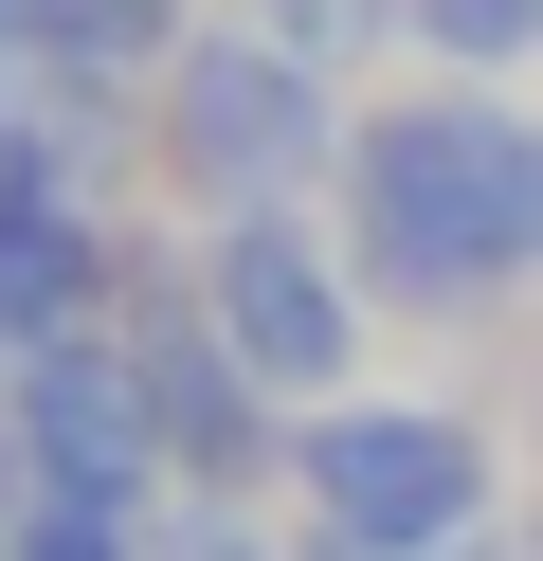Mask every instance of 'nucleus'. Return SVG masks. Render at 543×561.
I'll list each match as a JSON object with an SVG mask.
<instances>
[{
	"label": "nucleus",
	"mask_w": 543,
	"mask_h": 561,
	"mask_svg": "<svg viewBox=\"0 0 543 561\" xmlns=\"http://www.w3.org/2000/svg\"><path fill=\"white\" fill-rule=\"evenodd\" d=\"M344 254L381 308H489L543 272V110L489 91H417V110L344 127Z\"/></svg>",
	"instance_id": "nucleus-1"
},
{
	"label": "nucleus",
	"mask_w": 543,
	"mask_h": 561,
	"mask_svg": "<svg viewBox=\"0 0 543 561\" xmlns=\"http://www.w3.org/2000/svg\"><path fill=\"white\" fill-rule=\"evenodd\" d=\"M145 146H163L181 199H217V218H290V182H308L326 146H344V110H326V73L290 37H181V73L145 91Z\"/></svg>",
	"instance_id": "nucleus-2"
},
{
	"label": "nucleus",
	"mask_w": 543,
	"mask_h": 561,
	"mask_svg": "<svg viewBox=\"0 0 543 561\" xmlns=\"http://www.w3.org/2000/svg\"><path fill=\"white\" fill-rule=\"evenodd\" d=\"M290 489H308L326 543H471L489 525V435L453 399H308Z\"/></svg>",
	"instance_id": "nucleus-3"
},
{
	"label": "nucleus",
	"mask_w": 543,
	"mask_h": 561,
	"mask_svg": "<svg viewBox=\"0 0 543 561\" xmlns=\"http://www.w3.org/2000/svg\"><path fill=\"white\" fill-rule=\"evenodd\" d=\"M109 327H127L145 399H163V453H181V489H253V471H290V435H308V416H272V380L236 363V327H217V308H181L163 272L127 254V308H109Z\"/></svg>",
	"instance_id": "nucleus-4"
},
{
	"label": "nucleus",
	"mask_w": 543,
	"mask_h": 561,
	"mask_svg": "<svg viewBox=\"0 0 543 561\" xmlns=\"http://www.w3.org/2000/svg\"><path fill=\"white\" fill-rule=\"evenodd\" d=\"M200 308L236 327V363L272 380V399H344V363H362V272L326 254L308 218H217Z\"/></svg>",
	"instance_id": "nucleus-5"
},
{
	"label": "nucleus",
	"mask_w": 543,
	"mask_h": 561,
	"mask_svg": "<svg viewBox=\"0 0 543 561\" xmlns=\"http://www.w3.org/2000/svg\"><path fill=\"white\" fill-rule=\"evenodd\" d=\"M0 416H19L36 489L145 507V489L181 471V453H163V399H145V363H127V327H72V344H36V363H0Z\"/></svg>",
	"instance_id": "nucleus-6"
},
{
	"label": "nucleus",
	"mask_w": 543,
	"mask_h": 561,
	"mask_svg": "<svg viewBox=\"0 0 543 561\" xmlns=\"http://www.w3.org/2000/svg\"><path fill=\"white\" fill-rule=\"evenodd\" d=\"M127 308V254H109L91 199H36V218H0V363H36V344L109 327Z\"/></svg>",
	"instance_id": "nucleus-7"
},
{
	"label": "nucleus",
	"mask_w": 543,
	"mask_h": 561,
	"mask_svg": "<svg viewBox=\"0 0 543 561\" xmlns=\"http://www.w3.org/2000/svg\"><path fill=\"white\" fill-rule=\"evenodd\" d=\"M398 37H417L434 73L489 91V73H525V55H543V0H398Z\"/></svg>",
	"instance_id": "nucleus-8"
},
{
	"label": "nucleus",
	"mask_w": 543,
	"mask_h": 561,
	"mask_svg": "<svg viewBox=\"0 0 543 561\" xmlns=\"http://www.w3.org/2000/svg\"><path fill=\"white\" fill-rule=\"evenodd\" d=\"M0 561H163V525L109 507V489H36V507L0 525Z\"/></svg>",
	"instance_id": "nucleus-9"
},
{
	"label": "nucleus",
	"mask_w": 543,
	"mask_h": 561,
	"mask_svg": "<svg viewBox=\"0 0 543 561\" xmlns=\"http://www.w3.org/2000/svg\"><path fill=\"white\" fill-rule=\"evenodd\" d=\"M72 199V91H0V218Z\"/></svg>",
	"instance_id": "nucleus-10"
},
{
	"label": "nucleus",
	"mask_w": 543,
	"mask_h": 561,
	"mask_svg": "<svg viewBox=\"0 0 543 561\" xmlns=\"http://www.w3.org/2000/svg\"><path fill=\"white\" fill-rule=\"evenodd\" d=\"M236 19H253V37H290L308 73H344V55H381V37H398V0H236Z\"/></svg>",
	"instance_id": "nucleus-11"
},
{
	"label": "nucleus",
	"mask_w": 543,
	"mask_h": 561,
	"mask_svg": "<svg viewBox=\"0 0 543 561\" xmlns=\"http://www.w3.org/2000/svg\"><path fill=\"white\" fill-rule=\"evenodd\" d=\"M308 561H507V543L471 525V543H308Z\"/></svg>",
	"instance_id": "nucleus-12"
},
{
	"label": "nucleus",
	"mask_w": 543,
	"mask_h": 561,
	"mask_svg": "<svg viewBox=\"0 0 543 561\" xmlns=\"http://www.w3.org/2000/svg\"><path fill=\"white\" fill-rule=\"evenodd\" d=\"M36 73V0H0V91H19Z\"/></svg>",
	"instance_id": "nucleus-13"
},
{
	"label": "nucleus",
	"mask_w": 543,
	"mask_h": 561,
	"mask_svg": "<svg viewBox=\"0 0 543 561\" xmlns=\"http://www.w3.org/2000/svg\"><path fill=\"white\" fill-rule=\"evenodd\" d=\"M163 561H272V543H236V525H181V543Z\"/></svg>",
	"instance_id": "nucleus-14"
}]
</instances>
